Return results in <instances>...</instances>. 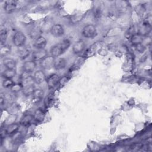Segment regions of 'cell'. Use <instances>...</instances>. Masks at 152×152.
<instances>
[{"mask_svg":"<svg viewBox=\"0 0 152 152\" xmlns=\"http://www.w3.org/2000/svg\"><path fill=\"white\" fill-rule=\"evenodd\" d=\"M53 101V96H52V94H49L46 98L45 99V104L46 106H48L49 105H50L52 103Z\"/></svg>","mask_w":152,"mask_h":152,"instance_id":"f1b7e54d","label":"cell"},{"mask_svg":"<svg viewBox=\"0 0 152 152\" xmlns=\"http://www.w3.org/2000/svg\"><path fill=\"white\" fill-rule=\"evenodd\" d=\"M31 52V48L27 45H23L22 46L18 47V54L20 58L24 59L28 57Z\"/></svg>","mask_w":152,"mask_h":152,"instance_id":"9c48e42d","label":"cell"},{"mask_svg":"<svg viewBox=\"0 0 152 152\" xmlns=\"http://www.w3.org/2000/svg\"><path fill=\"white\" fill-rule=\"evenodd\" d=\"M14 84V81L12 79L5 78L2 82V86L4 88H11Z\"/></svg>","mask_w":152,"mask_h":152,"instance_id":"4316f807","label":"cell"},{"mask_svg":"<svg viewBox=\"0 0 152 152\" xmlns=\"http://www.w3.org/2000/svg\"><path fill=\"white\" fill-rule=\"evenodd\" d=\"M86 47L85 43L82 40H78L74 43L72 46V52L74 54H79L83 52Z\"/></svg>","mask_w":152,"mask_h":152,"instance_id":"7c38bea8","label":"cell"},{"mask_svg":"<svg viewBox=\"0 0 152 152\" xmlns=\"http://www.w3.org/2000/svg\"><path fill=\"white\" fill-rule=\"evenodd\" d=\"M36 66V62L34 61L33 60L26 61L23 64V71H25L30 74L34 70Z\"/></svg>","mask_w":152,"mask_h":152,"instance_id":"5bb4252c","label":"cell"},{"mask_svg":"<svg viewBox=\"0 0 152 152\" xmlns=\"http://www.w3.org/2000/svg\"><path fill=\"white\" fill-rule=\"evenodd\" d=\"M69 80V77H66V76H64V77H62V78H61L60 79H59V84L61 86H64V85H65L67 82H68V81Z\"/></svg>","mask_w":152,"mask_h":152,"instance_id":"f546056e","label":"cell"},{"mask_svg":"<svg viewBox=\"0 0 152 152\" xmlns=\"http://www.w3.org/2000/svg\"><path fill=\"white\" fill-rule=\"evenodd\" d=\"M70 46V42L68 40H64L62 42L56 44L52 47L50 53L52 56L58 57L61 56Z\"/></svg>","mask_w":152,"mask_h":152,"instance_id":"6da1fadb","label":"cell"},{"mask_svg":"<svg viewBox=\"0 0 152 152\" xmlns=\"http://www.w3.org/2000/svg\"><path fill=\"white\" fill-rule=\"evenodd\" d=\"M50 33L55 37H60L64 33V27L59 24H53L50 28Z\"/></svg>","mask_w":152,"mask_h":152,"instance_id":"52a82bcc","label":"cell"},{"mask_svg":"<svg viewBox=\"0 0 152 152\" xmlns=\"http://www.w3.org/2000/svg\"><path fill=\"white\" fill-rule=\"evenodd\" d=\"M16 74L15 69H6L2 73V76L4 78L12 79L14 77H15Z\"/></svg>","mask_w":152,"mask_h":152,"instance_id":"7402d4cb","label":"cell"},{"mask_svg":"<svg viewBox=\"0 0 152 152\" xmlns=\"http://www.w3.org/2000/svg\"><path fill=\"white\" fill-rule=\"evenodd\" d=\"M143 36H141V34H140L138 33H135L134 34H133L131 38H130V40L131 42L132 43V44L135 46L136 45H140L142 43L144 39H143Z\"/></svg>","mask_w":152,"mask_h":152,"instance_id":"e0dca14e","label":"cell"},{"mask_svg":"<svg viewBox=\"0 0 152 152\" xmlns=\"http://www.w3.org/2000/svg\"><path fill=\"white\" fill-rule=\"evenodd\" d=\"M44 92L42 89H35L32 94V100L33 103H39L43 99Z\"/></svg>","mask_w":152,"mask_h":152,"instance_id":"9a60e30c","label":"cell"},{"mask_svg":"<svg viewBox=\"0 0 152 152\" xmlns=\"http://www.w3.org/2000/svg\"><path fill=\"white\" fill-rule=\"evenodd\" d=\"M47 56V51L45 49H36L32 53V59L35 62H40Z\"/></svg>","mask_w":152,"mask_h":152,"instance_id":"8992f818","label":"cell"},{"mask_svg":"<svg viewBox=\"0 0 152 152\" xmlns=\"http://www.w3.org/2000/svg\"><path fill=\"white\" fill-rule=\"evenodd\" d=\"M10 88L12 92L17 93V92H18L23 90V86L21 83H20V84H15L14 83V84Z\"/></svg>","mask_w":152,"mask_h":152,"instance_id":"83f0119b","label":"cell"},{"mask_svg":"<svg viewBox=\"0 0 152 152\" xmlns=\"http://www.w3.org/2000/svg\"><path fill=\"white\" fill-rule=\"evenodd\" d=\"M59 76L56 74H52L50 75L46 79V83L49 88H52L55 87L59 83Z\"/></svg>","mask_w":152,"mask_h":152,"instance_id":"ba28073f","label":"cell"},{"mask_svg":"<svg viewBox=\"0 0 152 152\" xmlns=\"http://www.w3.org/2000/svg\"><path fill=\"white\" fill-rule=\"evenodd\" d=\"M82 34L86 38L91 39L94 37L97 34V30L96 27L93 24L86 25L83 28Z\"/></svg>","mask_w":152,"mask_h":152,"instance_id":"7a4b0ae2","label":"cell"},{"mask_svg":"<svg viewBox=\"0 0 152 152\" xmlns=\"http://www.w3.org/2000/svg\"><path fill=\"white\" fill-rule=\"evenodd\" d=\"M151 24H150L145 20H143L139 26L137 33L143 37L148 35L151 31Z\"/></svg>","mask_w":152,"mask_h":152,"instance_id":"5b68a950","label":"cell"},{"mask_svg":"<svg viewBox=\"0 0 152 152\" xmlns=\"http://www.w3.org/2000/svg\"><path fill=\"white\" fill-rule=\"evenodd\" d=\"M41 34V30L39 28H34L30 33V36L31 38L36 39V38L40 36Z\"/></svg>","mask_w":152,"mask_h":152,"instance_id":"484cf974","label":"cell"},{"mask_svg":"<svg viewBox=\"0 0 152 152\" xmlns=\"http://www.w3.org/2000/svg\"><path fill=\"white\" fill-rule=\"evenodd\" d=\"M33 77L35 83H36L37 84H40L43 83L46 80V75H45V72L42 70L36 71L34 72Z\"/></svg>","mask_w":152,"mask_h":152,"instance_id":"30bf717a","label":"cell"},{"mask_svg":"<svg viewBox=\"0 0 152 152\" xmlns=\"http://www.w3.org/2000/svg\"><path fill=\"white\" fill-rule=\"evenodd\" d=\"M26 40V37L21 31H17L14 34L12 41L13 43L17 47H20L24 45Z\"/></svg>","mask_w":152,"mask_h":152,"instance_id":"3957f363","label":"cell"},{"mask_svg":"<svg viewBox=\"0 0 152 152\" xmlns=\"http://www.w3.org/2000/svg\"><path fill=\"white\" fill-rule=\"evenodd\" d=\"M17 8V2L15 1H7L5 2L4 10L7 13H12Z\"/></svg>","mask_w":152,"mask_h":152,"instance_id":"4fadbf2b","label":"cell"},{"mask_svg":"<svg viewBox=\"0 0 152 152\" xmlns=\"http://www.w3.org/2000/svg\"><path fill=\"white\" fill-rule=\"evenodd\" d=\"M55 58L51 56H47L42 61H40V65L42 68L45 69H50L54 68Z\"/></svg>","mask_w":152,"mask_h":152,"instance_id":"277c9868","label":"cell"},{"mask_svg":"<svg viewBox=\"0 0 152 152\" xmlns=\"http://www.w3.org/2000/svg\"><path fill=\"white\" fill-rule=\"evenodd\" d=\"M11 50V48L10 45H7V44H4V45H1V50H0L1 56L3 57V56H7V55L10 53Z\"/></svg>","mask_w":152,"mask_h":152,"instance_id":"44dd1931","label":"cell"},{"mask_svg":"<svg viewBox=\"0 0 152 152\" xmlns=\"http://www.w3.org/2000/svg\"><path fill=\"white\" fill-rule=\"evenodd\" d=\"M136 48V49L137 51H138L139 52H143L145 50V46L144 45H142V43L138 45L135 46Z\"/></svg>","mask_w":152,"mask_h":152,"instance_id":"4dcf8cb0","label":"cell"},{"mask_svg":"<svg viewBox=\"0 0 152 152\" xmlns=\"http://www.w3.org/2000/svg\"><path fill=\"white\" fill-rule=\"evenodd\" d=\"M46 43V39L44 37L40 36L39 37L34 39V41L33 42V46L36 49H45Z\"/></svg>","mask_w":152,"mask_h":152,"instance_id":"8fae6325","label":"cell"},{"mask_svg":"<svg viewBox=\"0 0 152 152\" xmlns=\"http://www.w3.org/2000/svg\"><path fill=\"white\" fill-rule=\"evenodd\" d=\"M66 65V61L63 58H58L55 60L54 68L56 70H61L65 67Z\"/></svg>","mask_w":152,"mask_h":152,"instance_id":"ac0fdd59","label":"cell"},{"mask_svg":"<svg viewBox=\"0 0 152 152\" xmlns=\"http://www.w3.org/2000/svg\"><path fill=\"white\" fill-rule=\"evenodd\" d=\"M4 101V98H3L2 96H1V105L3 104Z\"/></svg>","mask_w":152,"mask_h":152,"instance_id":"1f68e13d","label":"cell"},{"mask_svg":"<svg viewBox=\"0 0 152 152\" xmlns=\"http://www.w3.org/2000/svg\"><path fill=\"white\" fill-rule=\"evenodd\" d=\"M45 115L44 112L40 109H38L36 110L33 114L34 119L38 122H40L43 121L45 118Z\"/></svg>","mask_w":152,"mask_h":152,"instance_id":"ffe728a7","label":"cell"},{"mask_svg":"<svg viewBox=\"0 0 152 152\" xmlns=\"http://www.w3.org/2000/svg\"><path fill=\"white\" fill-rule=\"evenodd\" d=\"M19 128V125L15 123H12L9 125L5 129L7 135H14L17 133Z\"/></svg>","mask_w":152,"mask_h":152,"instance_id":"d6986e66","label":"cell"},{"mask_svg":"<svg viewBox=\"0 0 152 152\" xmlns=\"http://www.w3.org/2000/svg\"><path fill=\"white\" fill-rule=\"evenodd\" d=\"M35 88L34 86H27L25 87H23V94L26 96H29L30 95H32L33 91H34Z\"/></svg>","mask_w":152,"mask_h":152,"instance_id":"cb8c5ba5","label":"cell"},{"mask_svg":"<svg viewBox=\"0 0 152 152\" xmlns=\"http://www.w3.org/2000/svg\"><path fill=\"white\" fill-rule=\"evenodd\" d=\"M3 65L5 66L6 69H15L16 62L12 58H5L3 59Z\"/></svg>","mask_w":152,"mask_h":152,"instance_id":"2e32d148","label":"cell"},{"mask_svg":"<svg viewBox=\"0 0 152 152\" xmlns=\"http://www.w3.org/2000/svg\"><path fill=\"white\" fill-rule=\"evenodd\" d=\"M34 119L33 118V115H24L21 119V121H20V123L21 124H22L23 125H24V126H27L31 122V121H33V119Z\"/></svg>","mask_w":152,"mask_h":152,"instance_id":"603a6c76","label":"cell"},{"mask_svg":"<svg viewBox=\"0 0 152 152\" xmlns=\"http://www.w3.org/2000/svg\"><path fill=\"white\" fill-rule=\"evenodd\" d=\"M7 37V31L5 28H2L0 31V39L1 45L5 44Z\"/></svg>","mask_w":152,"mask_h":152,"instance_id":"d4e9b609","label":"cell"}]
</instances>
